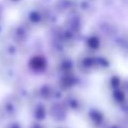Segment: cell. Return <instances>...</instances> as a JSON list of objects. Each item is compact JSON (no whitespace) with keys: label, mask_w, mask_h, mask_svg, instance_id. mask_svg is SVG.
<instances>
[{"label":"cell","mask_w":128,"mask_h":128,"mask_svg":"<svg viewBox=\"0 0 128 128\" xmlns=\"http://www.w3.org/2000/svg\"><path fill=\"white\" fill-rule=\"evenodd\" d=\"M10 33L12 34L13 39H14L15 41H17V42L23 41V40H25L26 37H27V32H26L25 29H24L23 27H21V26H15V27H13V29L11 30Z\"/></svg>","instance_id":"cell-1"},{"label":"cell","mask_w":128,"mask_h":128,"mask_svg":"<svg viewBox=\"0 0 128 128\" xmlns=\"http://www.w3.org/2000/svg\"><path fill=\"white\" fill-rule=\"evenodd\" d=\"M90 118L93 119V123H95V124H100V123L102 122V120H103V115H102L99 111L94 110V111L90 114Z\"/></svg>","instance_id":"cell-2"},{"label":"cell","mask_w":128,"mask_h":128,"mask_svg":"<svg viewBox=\"0 0 128 128\" xmlns=\"http://www.w3.org/2000/svg\"><path fill=\"white\" fill-rule=\"evenodd\" d=\"M5 1H6L7 3H9V4H15V3L17 4L20 0H5Z\"/></svg>","instance_id":"cell-3"},{"label":"cell","mask_w":128,"mask_h":128,"mask_svg":"<svg viewBox=\"0 0 128 128\" xmlns=\"http://www.w3.org/2000/svg\"><path fill=\"white\" fill-rule=\"evenodd\" d=\"M7 128H21V126L18 125V124H16V123H13L12 125H10V126L7 127Z\"/></svg>","instance_id":"cell-4"}]
</instances>
